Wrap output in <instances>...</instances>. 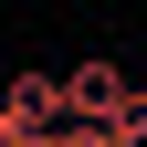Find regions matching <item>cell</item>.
<instances>
[{
  "instance_id": "obj_5",
  "label": "cell",
  "mask_w": 147,
  "mask_h": 147,
  "mask_svg": "<svg viewBox=\"0 0 147 147\" xmlns=\"http://www.w3.org/2000/svg\"><path fill=\"white\" fill-rule=\"evenodd\" d=\"M0 147H21V137H11V116H0Z\"/></svg>"
},
{
  "instance_id": "obj_1",
  "label": "cell",
  "mask_w": 147,
  "mask_h": 147,
  "mask_svg": "<svg viewBox=\"0 0 147 147\" xmlns=\"http://www.w3.org/2000/svg\"><path fill=\"white\" fill-rule=\"evenodd\" d=\"M0 116H11L21 147H53L63 116H74V105H63V74H11V84H0Z\"/></svg>"
},
{
  "instance_id": "obj_6",
  "label": "cell",
  "mask_w": 147,
  "mask_h": 147,
  "mask_svg": "<svg viewBox=\"0 0 147 147\" xmlns=\"http://www.w3.org/2000/svg\"><path fill=\"white\" fill-rule=\"evenodd\" d=\"M137 116H147V84H137Z\"/></svg>"
},
{
  "instance_id": "obj_4",
  "label": "cell",
  "mask_w": 147,
  "mask_h": 147,
  "mask_svg": "<svg viewBox=\"0 0 147 147\" xmlns=\"http://www.w3.org/2000/svg\"><path fill=\"white\" fill-rule=\"evenodd\" d=\"M116 147H147V116H137V105L116 116Z\"/></svg>"
},
{
  "instance_id": "obj_3",
  "label": "cell",
  "mask_w": 147,
  "mask_h": 147,
  "mask_svg": "<svg viewBox=\"0 0 147 147\" xmlns=\"http://www.w3.org/2000/svg\"><path fill=\"white\" fill-rule=\"evenodd\" d=\"M53 147H116V116H63V137Z\"/></svg>"
},
{
  "instance_id": "obj_2",
  "label": "cell",
  "mask_w": 147,
  "mask_h": 147,
  "mask_svg": "<svg viewBox=\"0 0 147 147\" xmlns=\"http://www.w3.org/2000/svg\"><path fill=\"white\" fill-rule=\"evenodd\" d=\"M63 105H74V116H126V105H137V84L95 53V63H74V74H63Z\"/></svg>"
}]
</instances>
